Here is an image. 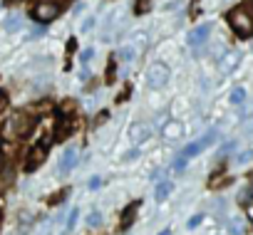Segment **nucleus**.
Instances as JSON below:
<instances>
[{
  "mask_svg": "<svg viewBox=\"0 0 253 235\" xmlns=\"http://www.w3.org/2000/svg\"><path fill=\"white\" fill-rule=\"evenodd\" d=\"M60 111H62V114H72V111H75V101H65V104L60 106Z\"/></svg>",
  "mask_w": 253,
  "mask_h": 235,
  "instance_id": "obj_22",
  "label": "nucleus"
},
{
  "mask_svg": "<svg viewBox=\"0 0 253 235\" xmlns=\"http://www.w3.org/2000/svg\"><path fill=\"white\" fill-rule=\"evenodd\" d=\"M99 223H102V215H99L97 210H92V213L87 215V225H89V228H97Z\"/></svg>",
  "mask_w": 253,
  "mask_h": 235,
  "instance_id": "obj_17",
  "label": "nucleus"
},
{
  "mask_svg": "<svg viewBox=\"0 0 253 235\" xmlns=\"http://www.w3.org/2000/svg\"><path fill=\"white\" fill-rule=\"evenodd\" d=\"M119 57H122V60H132V57H134V52H132L129 47H124V50L119 52Z\"/></svg>",
  "mask_w": 253,
  "mask_h": 235,
  "instance_id": "obj_26",
  "label": "nucleus"
},
{
  "mask_svg": "<svg viewBox=\"0 0 253 235\" xmlns=\"http://www.w3.org/2000/svg\"><path fill=\"white\" fill-rule=\"evenodd\" d=\"M129 136H132V141H144V139L149 136V129H147L144 124H134V127L129 129Z\"/></svg>",
  "mask_w": 253,
  "mask_h": 235,
  "instance_id": "obj_12",
  "label": "nucleus"
},
{
  "mask_svg": "<svg viewBox=\"0 0 253 235\" xmlns=\"http://www.w3.org/2000/svg\"><path fill=\"white\" fill-rule=\"evenodd\" d=\"M47 149H50L47 141H40L38 146H33L30 154H28V161H25V171H35V168L47 159Z\"/></svg>",
  "mask_w": 253,
  "mask_h": 235,
  "instance_id": "obj_3",
  "label": "nucleus"
},
{
  "mask_svg": "<svg viewBox=\"0 0 253 235\" xmlns=\"http://www.w3.org/2000/svg\"><path fill=\"white\" fill-rule=\"evenodd\" d=\"M92 55H94V50H92V47H87V50H82V55H80V62H82V65H87V62L92 60Z\"/></svg>",
  "mask_w": 253,
  "mask_h": 235,
  "instance_id": "obj_19",
  "label": "nucleus"
},
{
  "mask_svg": "<svg viewBox=\"0 0 253 235\" xmlns=\"http://www.w3.org/2000/svg\"><path fill=\"white\" fill-rule=\"evenodd\" d=\"M18 25H20V18H18V15H10V18H5V23H3L5 30H15Z\"/></svg>",
  "mask_w": 253,
  "mask_h": 235,
  "instance_id": "obj_15",
  "label": "nucleus"
},
{
  "mask_svg": "<svg viewBox=\"0 0 253 235\" xmlns=\"http://www.w3.org/2000/svg\"><path fill=\"white\" fill-rule=\"evenodd\" d=\"M92 25H94V20L89 18V20H87V23L82 25V33H89V30H92Z\"/></svg>",
  "mask_w": 253,
  "mask_h": 235,
  "instance_id": "obj_28",
  "label": "nucleus"
},
{
  "mask_svg": "<svg viewBox=\"0 0 253 235\" xmlns=\"http://www.w3.org/2000/svg\"><path fill=\"white\" fill-rule=\"evenodd\" d=\"M114 69H117V65H114V60H109V69H107V82H112V79H114Z\"/></svg>",
  "mask_w": 253,
  "mask_h": 235,
  "instance_id": "obj_25",
  "label": "nucleus"
},
{
  "mask_svg": "<svg viewBox=\"0 0 253 235\" xmlns=\"http://www.w3.org/2000/svg\"><path fill=\"white\" fill-rule=\"evenodd\" d=\"M228 25L233 28V33L238 37H251L253 35V8L248 3L233 8L228 13Z\"/></svg>",
  "mask_w": 253,
  "mask_h": 235,
  "instance_id": "obj_1",
  "label": "nucleus"
},
{
  "mask_svg": "<svg viewBox=\"0 0 253 235\" xmlns=\"http://www.w3.org/2000/svg\"><path fill=\"white\" fill-rule=\"evenodd\" d=\"M77 215H80V210L75 208V210L70 213V218H67V223H65V233H70V230L75 228V223H77Z\"/></svg>",
  "mask_w": 253,
  "mask_h": 235,
  "instance_id": "obj_16",
  "label": "nucleus"
},
{
  "mask_svg": "<svg viewBox=\"0 0 253 235\" xmlns=\"http://www.w3.org/2000/svg\"><path fill=\"white\" fill-rule=\"evenodd\" d=\"M251 159H253V154H251V151H243V154L238 156V164H246V161H251Z\"/></svg>",
  "mask_w": 253,
  "mask_h": 235,
  "instance_id": "obj_27",
  "label": "nucleus"
},
{
  "mask_svg": "<svg viewBox=\"0 0 253 235\" xmlns=\"http://www.w3.org/2000/svg\"><path fill=\"white\" fill-rule=\"evenodd\" d=\"M184 168H186V156H181V159L174 164V171H176V173H181Z\"/></svg>",
  "mask_w": 253,
  "mask_h": 235,
  "instance_id": "obj_23",
  "label": "nucleus"
},
{
  "mask_svg": "<svg viewBox=\"0 0 253 235\" xmlns=\"http://www.w3.org/2000/svg\"><path fill=\"white\" fill-rule=\"evenodd\" d=\"M159 235H171V233H169V230H162V233H159Z\"/></svg>",
  "mask_w": 253,
  "mask_h": 235,
  "instance_id": "obj_30",
  "label": "nucleus"
},
{
  "mask_svg": "<svg viewBox=\"0 0 253 235\" xmlns=\"http://www.w3.org/2000/svg\"><path fill=\"white\" fill-rule=\"evenodd\" d=\"M238 60H241V55H238V52H228V55L218 62V65H221V72H231V69L238 65Z\"/></svg>",
  "mask_w": 253,
  "mask_h": 235,
  "instance_id": "obj_11",
  "label": "nucleus"
},
{
  "mask_svg": "<svg viewBox=\"0 0 253 235\" xmlns=\"http://www.w3.org/2000/svg\"><path fill=\"white\" fill-rule=\"evenodd\" d=\"M65 198H67V191H60V193H55V196L50 198V203H52V205H60Z\"/></svg>",
  "mask_w": 253,
  "mask_h": 235,
  "instance_id": "obj_20",
  "label": "nucleus"
},
{
  "mask_svg": "<svg viewBox=\"0 0 253 235\" xmlns=\"http://www.w3.org/2000/svg\"><path fill=\"white\" fill-rule=\"evenodd\" d=\"M243 99H246V92H243L241 87H236V89L231 92V104H243Z\"/></svg>",
  "mask_w": 253,
  "mask_h": 235,
  "instance_id": "obj_14",
  "label": "nucleus"
},
{
  "mask_svg": "<svg viewBox=\"0 0 253 235\" xmlns=\"http://www.w3.org/2000/svg\"><path fill=\"white\" fill-rule=\"evenodd\" d=\"M57 15H60V5L52 3V0H45V3H40V5L33 10V18L40 20V23H50V20H55Z\"/></svg>",
  "mask_w": 253,
  "mask_h": 235,
  "instance_id": "obj_4",
  "label": "nucleus"
},
{
  "mask_svg": "<svg viewBox=\"0 0 253 235\" xmlns=\"http://www.w3.org/2000/svg\"><path fill=\"white\" fill-rule=\"evenodd\" d=\"M99 186H102V178H99V176H92V178H89V191H97Z\"/></svg>",
  "mask_w": 253,
  "mask_h": 235,
  "instance_id": "obj_24",
  "label": "nucleus"
},
{
  "mask_svg": "<svg viewBox=\"0 0 253 235\" xmlns=\"http://www.w3.org/2000/svg\"><path fill=\"white\" fill-rule=\"evenodd\" d=\"M75 161H77V151H75V149H67V151L62 154V159H60V166H57L60 176L70 173V171L75 168Z\"/></svg>",
  "mask_w": 253,
  "mask_h": 235,
  "instance_id": "obj_8",
  "label": "nucleus"
},
{
  "mask_svg": "<svg viewBox=\"0 0 253 235\" xmlns=\"http://www.w3.org/2000/svg\"><path fill=\"white\" fill-rule=\"evenodd\" d=\"M171 188H174V183H169V181H164V183H159L157 186V191H154V198L162 203V201H167V196L171 193Z\"/></svg>",
  "mask_w": 253,
  "mask_h": 235,
  "instance_id": "obj_13",
  "label": "nucleus"
},
{
  "mask_svg": "<svg viewBox=\"0 0 253 235\" xmlns=\"http://www.w3.org/2000/svg\"><path fill=\"white\" fill-rule=\"evenodd\" d=\"M137 210H139V201H134V203H129L124 210H122V230H129L132 228V223H134V215H137Z\"/></svg>",
  "mask_w": 253,
  "mask_h": 235,
  "instance_id": "obj_9",
  "label": "nucleus"
},
{
  "mask_svg": "<svg viewBox=\"0 0 253 235\" xmlns=\"http://www.w3.org/2000/svg\"><path fill=\"white\" fill-rule=\"evenodd\" d=\"M216 139V132H209L206 136H201L199 141H194V144H189V146H184V156L189 159V156H196V154H201L206 146H211V141Z\"/></svg>",
  "mask_w": 253,
  "mask_h": 235,
  "instance_id": "obj_6",
  "label": "nucleus"
},
{
  "mask_svg": "<svg viewBox=\"0 0 253 235\" xmlns=\"http://www.w3.org/2000/svg\"><path fill=\"white\" fill-rule=\"evenodd\" d=\"M162 136L164 139H179L181 136V124L179 122H167L164 129H162Z\"/></svg>",
  "mask_w": 253,
  "mask_h": 235,
  "instance_id": "obj_10",
  "label": "nucleus"
},
{
  "mask_svg": "<svg viewBox=\"0 0 253 235\" xmlns=\"http://www.w3.org/2000/svg\"><path fill=\"white\" fill-rule=\"evenodd\" d=\"M80 79H89V69H87V67H82V72H80Z\"/></svg>",
  "mask_w": 253,
  "mask_h": 235,
  "instance_id": "obj_29",
  "label": "nucleus"
},
{
  "mask_svg": "<svg viewBox=\"0 0 253 235\" xmlns=\"http://www.w3.org/2000/svg\"><path fill=\"white\" fill-rule=\"evenodd\" d=\"M201 220H204V215H201V213H199V215H191V220L186 223V225H189V230H194V228H199V223H201Z\"/></svg>",
  "mask_w": 253,
  "mask_h": 235,
  "instance_id": "obj_21",
  "label": "nucleus"
},
{
  "mask_svg": "<svg viewBox=\"0 0 253 235\" xmlns=\"http://www.w3.org/2000/svg\"><path fill=\"white\" fill-rule=\"evenodd\" d=\"M209 33H211V25H199L196 30H191V33H189V45H191L194 50H196V47H201V45L206 42Z\"/></svg>",
  "mask_w": 253,
  "mask_h": 235,
  "instance_id": "obj_7",
  "label": "nucleus"
},
{
  "mask_svg": "<svg viewBox=\"0 0 253 235\" xmlns=\"http://www.w3.org/2000/svg\"><path fill=\"white\" fill-rule=\"evenodd\" d=\"M149 3H152V0H137V8H134V10H137V13H147V10L152 8Z\"/></svg>",
  "mask_w": 253,
  "mask_h": 235,
  "instance_id": "obj_18",
  "label": "nucleus"
},
{
  "mask_svg": "<svg viewBox=\"0 0 253 235\" xmlns=\"http://www.w3.org/2000/svg\"><path fill=\"white\" fill-rule=\"evenodd\" d=\"M33 127H35L33 116H30V114H25V111L15 114L13 119H10V132H13L15 136H20V139H25V136L33 132Z\"/></svg>",
  "mask_w": 253,
  "mask_h": 235,
  "instance_id": "obj_2",
  "label": "nucleus"
},
{
  "mask_svg": "<svg viewBox=\"0 0 253 235\" xmlns=\"http://www.w3.org/2000/svg\"><path fill=\"white\" fill-rule=\"evenodd\" d=\"M147 82H149V87H154V89H159V87H164L167 82H169V69H167V65H152L149 67V72H147Z\"/></svg>",
  "mask_w": 253,
  "mask_h": 235,
  "instance_id": "obj_5",
  "label": "nucleus"
}]
</instances>
